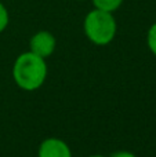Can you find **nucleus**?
I'll return each instance as SVG.
<instances>
[{"instance_id":"5","label":"nucleus","mask_w":156,"mask_h":157,"mask_svg":"<svg viewBox=\"0 0 156 157\" xmlns=\"http://www.w3.org/2000/svg\"><path fill=\"white\" fill-rule=\"evenodd\" d=\"M93 3L96 6V8H98V10L113 13L122 6L123 0H93Z\"/></svg>"},{"instance_id":"7","label":"nucleus","mask_w":156,"mask_h":157,"mask_svg":"<svg viewBox=\"0 0 156 157\" xmlns=\"http://www.w3.org/2000/svg\"><path fill=\"white\" fill-rule=\"evenodd\" d=\"M8 19H10V17H8L7 8H6L4 4H2V3H0V33H2L3 30L7 28Z\"/></svg>"},{"instance_id":"6","label":"nucleus","mask_w":156,"mask_h":157,"mask_svg":"<svg viewBox=\"0 0 156 157\" xmlns=\"http://www.w3.org/2000/svg\"><path fill=\"white\" fill-rule=\"evenodd\" d=\"M146 43H148L149 50L152 54L156 55V24H154L148 30V36H146Z\"/></svg>"},{"instance_id":"4","label":"nucleus","mask_w":156,"mask_h":157,"mask_svg":"<svg viewBox=\"0 0 156 157\" xmlns=\"http://www.w3.org/2000/svg\"><path fill=\"white\" fill-rule=\"evenodd\" d=\"M39 157H72L69 146L58 138H47L39 146Z\"/></svg>"},{"instance_id":"1","label":"nucleus","mask_w":156,"mask_h":157,"mask_svg":"<svg viewBox=\"0 0 156 157\" xmlns=\"http://www.w3.org/2000/svg\"><path fill=\"white\" fill-rule=\"evenodd\" d=\"M13 76L19 88L35 91L43 86L47 77L46 61L30 51L24 52L14 62Z\"/></svg>"},{"instance_id":"3","label":"nucleus","mask_w":156,"mask_h":157,"mask_svg":"<svg viewBox=\"0 0 156 157\" xmlns=\"http://www.w3.org/2000/svg\"><path fill=\"white\" fill-rule=\"evenodd\" d=\"M55 44L57 41H55L54 35L47 30H40V32L35 33L29 41L30 52L36 54L40 58H44V59L54 52Z\"/></svg>"},{"instance_id":"9","label":"nucleus","mask_w":156,"mask_h":157,"mask_svg":"<svg viewBox=\"0 0 156 157\" xmlns=\"http://www.w3.org/2000/svg\"><path fill=\"white\" fill-rule=\"evenodd\" d=\"M90 157H105V156H97L96 155V156H90Z\"/></svg>"},{"instance_id":"2","label":"nucleus","mask_w":156,"mask_h":157,"mask_svg":"<svg viewBox=\"0 0 156 157\" xmlns=\"http://www.w3.org/2000/svg\"><path fill=\"white\" fill-rule=\"evenodd\" d=\"M83 28L87 39L97 46L109 44L115 39L118 30V25L112 13H107L98 8L90 11L86 15Z\"/></svg>"},{"instance_id":"10","label":"nucleus","mask_w":156,"mask_h":157,"mask_svg":"<svg viewBox=\"0 0 156 157\" xmlns=\"http://www.w3.org/2000/svg\"><path fill=\"white\" fill-rule=\"evenodd\" d=\"M79 2H83V0H79Z\"/></svg>"},{"instance_id":"8","label":"nucleus","mask_w":156,"mask_h":157,"mask_svg":"<svg viewBox=\"0 0 156 157\" xmlns=\"http://www.w3.org/2000/svg\"><path fill=\"white\" fill-rule=\"evenodd\" d=\"M111 157H135V155L131 152H127V150H119V152L112 153Z\"/></svg>"}]
</instances>
